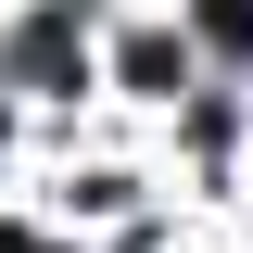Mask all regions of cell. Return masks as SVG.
Here are the masks:
<instances>
[{"label": "cell", "instance_id": "6da1fadb", "mask_svg": "<svg viewBox=\"0 0 253 253\" xmlns=\"http://www.w3.org/2000/svg\"><path fill=\"white\" fill-rule=\"evenodd\" d=\"M203 38H215V51H241V63H253V0H203Z\"/></svg>", "mask_w": 253, "mask_h": 253}, {"label": "cell", "instance_id": "7a4b0ae2", "mask_svg": "<svg viewBox=\"0 0 253 253\" xmlns=\"http://www.w3.org/2000/svg\"><path fill=\"white\" fill-rule=\"evenodd\" d=\"M63 63H76V38H63V13H38L26 26V76H63Z\"/></svg>", "mask_w": 253, "mask_h": 253}]
</instances>
